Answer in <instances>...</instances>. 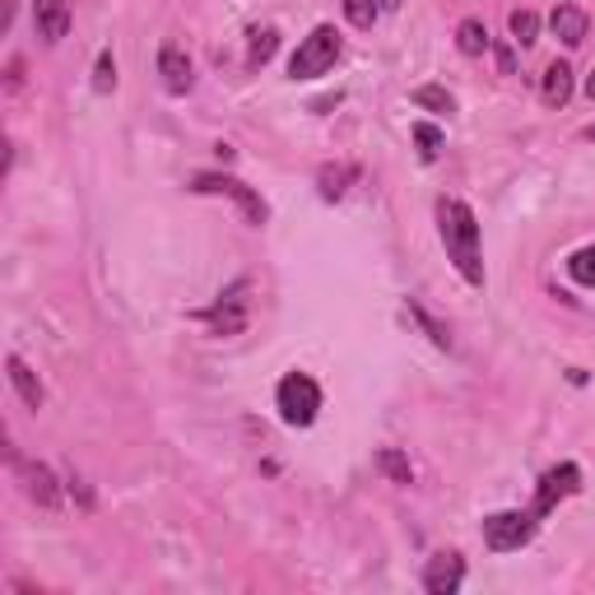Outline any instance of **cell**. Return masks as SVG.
<instances>
[{
	"mask_svg": "<svg viewBox=\"0 0 595 595\" xmlns=\"http://www.w3.org/2000/svg\"><path fill=\"white\" fill-rule=\"evenodd\" d=\"M438 233H442V247H447V261L461 270V280L484 289V247H480V220L465 201L456 195H442L438 201Z\"/></svg>",
	"mask_w": 595,
	"mask_h": 595,
	"instance_id": "1",
	"label": "cell"
},
{
	"mask_svg": "<svg viewBox=\"0 0 595 595\" xmlns=\"http://www.w3.org/2000/svg\"><path fill=\"white\" fill-rule=\"evenodd\" d=\"M187 191H195V195H228V201L243 210V220H247L251 228H261V224L270 220L266 201L243 182V177H233V172H195L191 182H187Z\"/></svg>",
	"mask_w": 595,
	"mask_h": 595,
	"instance_id": "2",
	"label": "cell"
},
{
	"mask_svg": "<svg viewBox=\"0 0 595 595\" xmlns=\"http://www.w3.org/2000/svg\"><path fill=\"white\" fill-rule=\"evenodd\" d=\"M274 409H280V419L289 428H307V424H316V414H322V386H316L307 372H289L284 382L274 386Z\"/></svg>",
	"mask_w": 595,
	"mask_h": 595,
	"instance_id": "3",
	"label": "cell"
},
{
	"mask_svg": "<svg viewBox=\"0 0 595 595\" xmlns=\"http://www.w3.org/2000/svg\"><path fill=\"white\" fill-rule=\"evenodd\" d=\"M335 56H340V33H335L330 24H316L303 43H298L293 61H289V79H322Z\"/></svg>",
	"mask_w": 595,
	"mask_h": 595,
	"instance_id": "4",
	"label": "cell"
},
{
	"mask_svg": "<svg viewBox=\"0 0 595 595\" xmlns=\"http://www.w3.org/2000/svg\"><path fill=\"white\" fill-rule=\"evenodd\" d=\"M530 535H535V512H489L484 517V545L493 553L521 549L530 545Z\"/></svg>",
	"mask_w": 595,
	"mask_h": 595,
	"instance_id": "5",
	"label": "cell"
},
{
	"mask_svg": "<svg viewBox=\"0 0 595 595\" xmlns=\"http://www.w3.org/2000/svg\"><path fill=\"white\" fill-rule=\"evenodd\" d=\"M5 456H10V470L19 474V480H24V493H29L37 507H43V512H56V507H61V484H56L52 465H43V461H24V456H19L14 447H10Z\"/></svg>",
	"mask_w": 595,
	"mask_h": 595,
	"instance_id": "6",
	"label": "cell"
},
{
	"mask_svg": "<svg viewBox=\"0 0 595 595\" xmlns=\"http://www.w3.org/2000/svg\"><path fill=\"white\" fill-rule=\"evenodd\" d=\"M582 489V465H572V461H563V465H553L545 480H540V489H535V521L540 517H549L553 507H559L563 498H572V493Z\"/></svg>",
	"mask_w": 595,
	"mask_h": 595,
	"instance_id": "7",
	"label": "cell"
},
{
	"mask_svg": "<svg viewBox=\"0 0 595 595\" xmlns=\"http://www.w3.org/2000/svg\"><path fill=\"white\" fill-rule=\"evenodd\" d=\"M247 280H237L228 293H220V303H214L210 312H195V322H205L214 335H237L247 326Z\"/></svg>",
	"mask_w": 595,
	"mask_h": 595,
	"instance_id": "8",
	"label": "cell"
},
{
	"mask_svg": "<svg viewBox=\"0 0 595 595\" xmlns=\"http://www.w3.org/2000/svg\"><path fill=\"white\" fill-rule=\"evenodd\" d=\"M465 582V559L461 553H433L424 568V591L428 595H456Z\"/></svg>",
	"mask_w": 595,
	"mask_h": 595,
	"instance_id": "9",
	"label": "cell"
},
{
	"mask_svg": "<svg viewBox=\"0 0 595 595\" xmlns=\"http://www.w3.org/2000/svg\"><path fill=\"white\" fill-rule=\"evenodd\" d=\"M70 10L75 0H33V29L47 47H56L70 33Z\"/></svg>",
	"mask_w": 595,
	"mask_h": 595,
	"instance_id": "10",
	"label": "cell"
},
{
	"mask_svg": "<svg viewBox=\"0 0 595 595\" xmlns=\"http://www.w3.org/2000/svg\"><path fill=\"white\" fill-rule=\"evenodd\" d=\"M158 75H164V89H168V93H191V85H195L191 56H187L182 47H172V43L158 52Z\"/></svg>",
	"mask_w": 595,
	"mask_h": 595,
	"instance_id": "11",
	"label": "cell"
},
{
	"mask_svg": "<svg viewBox=\"0 0 595 595\" xmlns=\"http://www.w3.org/2000/svg\"><path fill=\"white\" fill-rule=\"evenodd\" d=\"M549 29H553V37H559L563 47H582V43H586L591 19H586V10H577V5H553Z\"/></svg>",
	"mask_w": 595,
	"mask_h": 595,
	"instance_id": "12",
	"label": "cell"
},
{
	"mask_svg": "<svg viewBox=\"0 0 595 595\" xmlns=\"http://www.w3.org/2000/svg\"><path fill=\"white\" fill-rule=\"evenodd\" d=\"M5 372H10V386L19 391V401H24L29 409H43V401H47V391H43V382H37V372L19 359V353H5Z\"/></svg>",
	"mask_w": 595,
	"mask_h": 595,
	"instance_id": "13",
	"label": "cell"
},
{
	"mask_svg": "<svg viewBox=\"0 0 595 595\" xmlns=\"http://www.w3.org/2000/svg\"><path fill=\"white\" fill-rule=\"evenodd\" d=\"M540 98H545L549 108H568V103H572V66H568V61H553V66L545 70Z\"/></svg>",
	"mask_w": 595,
	"mask_h": 595,
	"instance_id": "14",
	"label": "cell"
},
{
	"mask_svg": "<svg viewBox=\"0 0 595 595\" xmlns=\"http://www.w3.org/2000/svg\"><path fill=\"white\" fill-rule=\"evenodd\" d=\"M353 182V168L349 164H326L322 172H316V187H322V201H340V195L349 191Z\"/></svg>",
	"mask_w": 595,
	"mask_h": 595,
	"instance_id": "15",
	"label": "cell"
},
{
	"mask_svg": "<svg viewBox=\"0 0 595 595\" xmlns=\"http://www.w3.org/2000/svg\"><path fill=\"white\" fill-rule=\"evenodd\" d=\"M280 52V33L274 29H251V47H247V70L270 66V56Z\"/></svg>",
	"mask_w": 595,
	"mask_h": 595,
	"instance_id": "16",
	"label": "cell"
},
{
	"mask_svg": "<svg viewBox=\"0 0 595 595\" xmlns=\"http://www.w3.org/2000/svg\"><path fill=\"white\" fill-rule=\"evenodd\" d=\"M507 29H512V43H521V47L540 43V14H535V10H512Z\"/></svg>",
	"mask_w": 595,
	"mask_h": 595,
	"instance_id": "17",
	"label": "cell"
},
{
	"mask_svg": "<svg viewBox=\"0 0 595 595\" xmlns=\"http://www.w3.org/2000/svg\"><path fill=\"white\" fill-rule=\"evenodd\" d=\"M456 47H461L465 56H484L489 52V29L480 24V19H461V29H456Z\"/></svg>",
	"mask_w": 595,
	"mask_h": 595,
	"instance_id": "18",
	"label": "cell"
},
{
	"mask_svg": "<svg viewBox=\"0 0 595 595\" xmlns=\"http://www.w3.org/2000/svg\"><path fill=\"white\" fill-rule=\"evenodd\" d=\"M409 316H414V322L424 326V335H428V340L438 345V349H451V335H447V326H442L438 316H433V312H428L424 303H414V298H409Z\"/></svg>",
	"mask_w": 595,
	"mask_h": 595,
	"instance_id": "19",
	"label": "cell"
},
{
	"mask_svg": "<svg viewBox=\"0 0 595 595\" xmlns=\"http://www.w3.org/2000/svg\"><path fill=\"white\" fill-rule=\"evenodd\" d=\"M414 108H424V112H456V98L438 85H424V89H414Z\"/></svg>",
	"mask_w": 595,
	"mask_h": 595,
	"instance_id": "20",
	"label": "cell"
},
{
	"mask_svg": "<svg viewBox=\"0 0 595 595\" xmlns=\"http://www.w3.org/2000/svg\"><path fill=\"white\" fill-rule=\"evenodd\" d=\"M568 274H572V280H577V284L595 289V243H591V247H582V251H572Z\"/></svg>",
	"mask_w": 595,
	"mask_h": 595,
	"instance_id": "21",
	"label": "cell"
},
{
	"mask_svg": "<svg viewBox=\"0 0 595 595\" xmlns=\"http://www.w3.org/2000/svg\"><path fill=\"white\" fill-rule=\"evenodd\" d=\"M377 465H382V470L391 474V480H395V484H409V480H414V470H409V461H405V456H401V451H395V447H382V451H377Z\"/></svg>",
	"mask_w": 595,
	"mask_h": 595,
	"instance_id": "22",
	"label": "cell"
},
{
	"mask_svg": "<svg viewBox=\"0 0 595 595\" xmlns=\"http://www.w3.org/2000/svg\"><path fill=\"white\" fill-rule=\"evenodd\" d=\"M414 145H419V154L433 164V158H438V149H442V131L433 126V122H419V126H414Z\"/></svg>",
	"mask_w": 595,
	"mask_h": 595,
	"instance_id": "23",
	"label": "cell"
},
{
	"mask_svg": "<svg viewBox=\"0 0 595 595\" xmlns=\"http://www.w3.org/2000/svg\"><path fill=\"white\" fill-rule=\"evenodd\" d=\"M377 10H382V5H377V0H345V19H349L353 29H372Z\"/></svg>",
	"mask_w": 595,
	"mask_h": 595,
	"instance_id": "24",
	"label": "cell"
},
{
	"mask_svg": "<svg viewBox=\"0 0 595 595\" xmlns=\"http://www.w3.org/2000/svg\"><path fill=\"white\" fill-rule=\"evenodd\" d=\"M93 89H98V93H112V89H116V61H112V52L98 56V66H93Z\"/></svg>",
	"mask_w": 595,
	"mask_h": 595,
	"instance_id": "25",
	"label": "cell"
},
{
	"mask_svg": "<svg viewBox=\"0 0 595 595\" xmlns=\"http://www.w3.org/2000/svg\"><path fill=\"white\" fill-rule=\"evenodd\" d=\"M70 493L79 498V507H93V493H89V484L79 480V474H70Z\"/></svg>",
	"mask_w": 595,
	"mask_h": 595,
	"instance_id": "26",
	"label": "cell"
},
{
	"mask_svg": "<svg viewBox=\"0 0 595 595\" xmlns=\"http://www.w3.org/2000/svg\"><path fill=\"white\" fill-rule=\"evenodd\" d=\"M512 66H517V61H512V47H498V70L512 75Z\"/></svg>",
	"mask_w": 595,
	"mask_h": 595,
	"instance_id": "27",
	"label": "cell"
},
{
	"mask_svg": "<svg viewBox=\"0 0 595 595\" xmlns=\"http://www.w3.org/2000/svg\"><path fill=\"white\" fill-rule=\"evenodd\" d=\"M377 5H382L386 14H395V10H401V5H405V0H377Z\"/></svg>",
	"mask_w": 595,
	"mask_h": 595,
	"instance_id": "28",
	"label": "cell"
},
{
	"mask_svg": "<svg viewBox=\"0 0 595 595\" xmlns=\"http://www.w3.org/2000/svg\"><path fill=\"white\" fill-rule=\"evenodd\" d=\"M586 98H591V103H595V70L586 75Z\"/></svg>",
	"mask_w": 595,
	"mask_h": 595,
	"instance_id": "29",
	"label": "cell"
},
{
	"mask_svg": "<svg viewBox=\"0 0 595 595\" xmlns=\"http://www.w3.org/2000/svg\"><path fill=\"white\" fill-rule=\"evenodd\" d=\"M586 135H591V141H595V126H591V131H586Z\"/></svg>",
	"mask_w": 595,
	"mask_h": 595,
	"instance_id": "30",
	"label": "cell"
}]
</instances>
